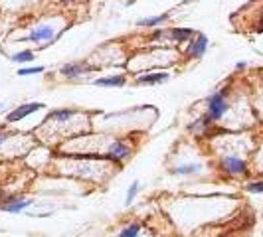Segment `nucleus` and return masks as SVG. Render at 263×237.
<instances>
[{
	"mask_svg": "<svg viewBox=\"0 0 263 237\" xmlns=\"http://www.w3.org/2000/svg\"><path fill=\"white\" fill-rule=\"evenodd\" d=\"M228 93H230V87H222V89H216L212 95H208V99H206V115L210 117L214 125L220 123L230 109Z\"/></svg>",
	"mask_w": 263,
	"mask_h": 237,
	"instance_id": "nucleus-1",
	"label": "nucleus"
},
{
	"mask_svg": "<svg viewBox=\"0 0 263 237\" xmlns=\"http://www.w3.org/2000/svg\"><path fill=\"white\" fill-rule=\"evenodd\" d=\"M218 170L230 176V178H241V176H248L250 172V164L248 160H243L241 156L236 154H226L218 160Z\"/></svg>",
	"mask_w": 263,
	"mask_h": 237,
	"instance_id": "nucleus-2",
	"label": "nucleus"
},
{
	"mask_svg": "<svg viewBox=\"0 0 263 237\" xmlns=\"http://www.w3.org/2000/svg\"><path fill=\"white\" fill-rule=\"evenodd\" d=\"M131 154H133V146H131V143L125 141V139H113V141L105 146V152H103V156H105L109 162H113V164H121V162L129 160Z\"/></svg>",
	"mask_w": 263,
	"mask_h": 237,
	"instance_id": "nucleus-3",
	"label": "nucleus"
},
{
	"mask_svg": "<svg viewBox=\"0 0 263 237\" xmlns=\"http://www.w3.org/2000/svg\"><path fill=\"white\" fill-rule=\"evenodd\" d=\"M34 204V198H24V196H6L0 200V211L6 213H22V211L30 208Z\"/></svg>",
	"mask_w": 263,
	"mask_h": 237,
	"instance_id": "nucleus-4",
	"label": "nucleus"
},
{
	"mask_svg": "<svg viewBox=\"0 0 263 237\" xmlns=\"http://www.w3.org/2000/svg\"><path fill=\"white\" fill-rule=\"evenodd\" d=\"M208 36L206 34H196L194 38L188 42V46H186L184 50V57L186 60H200L206 50H208Z\"/></svg>",
	"mask_w": 263,
	"mask_h": 237,
	"instance_id": "nucleus-5",
	"label": "nucleus"
},
{
	"mask_svg": "<svg viewBox=\"0 0 263 237\" xmlns=\"http://www.w3.org/2000/svg\"><path fill=\"white\" fill-rule=\"evenodd\" d=\"M53 36H55V30L53 26H38L34 28V30H30V34H28L26 38H22V42H34V44H38V46H48V44H52L53 42Z\"/></svg>",
	"mask_w": 263,
	"mask_h": 237,
	"instance_id": "nucleus-6",
	"label": "nucleus"
},
{
	"mask_svg": "<svg viewBox=\"0 0 263 237\" xmlns=\"http://www.w3.org/2000/svg\"><path fill=\"white\" fill-rule=\"evenodd\" d=\"M91 71V66L87 64V62H81V60H76V62H67L64 66L60 67V73H62V77L66 79H79L83 77V75H87Z\"/></svg>",
	"mask_w": 263,
	"mask_h": 237,
	"instance_id": "nucleus-7",
	"label": "nucleus"
},
{
	"mask_svg": "<svg viewBox=\"0 0 263 237\" xmlns=\"http://www.w3.org/2000/svg\"><path fill=\"white\" fill-rule=\"evenodd\" d=\"M44 103H22V105L14 107L12 111L6 115V121L8 123H18V121H22V118L30 117V115H34V113H38L44 109Z\"/></svg>",
	"mask_w": 263,
	"mask_h": 237,
	"instance_id": "nucleus-8",
	"label": "nucleus"
},
{
	"mask_svg": "<svg viewBox=\"0 0 263 237\" xmlns=\"http://www.w3.org/2000/svg\"><path fill=\"white\" fill-rule=\"evenodd\" d=\"M198 32H194L192 28H171V30H164V38L174 42V44H184L196 36Z\"/></svg>",
	"mask_w": 263,
	"mask_h": 237,
	"instance_id": "nucleus-9",
	"label": "nucleus"
},
{
	"mask_svg": "<svg viewBox=\"0 0 263 237\" xmlns=\"http://www.w3.org/2000/svg\"><path fill=\"white\" fill-rule=\"evenodd\" d=\"M212 125H214V123L210 121V117L204 113V115H200V117L194 118V121L186 127V131L192 132L194 136H202V134H208V132H210Z\"/></svg>",
	"mask_w": 263,
	"mask_h": 237,
	"instance_id": "nucleus-10",
	"label": "nucleus"
},
{
	"mask_svg": "<svg viewBox=\"0 0 263 237\" xmlns=\"http://www.w3.org/2000/svg\"><path fill=\"white\" fill-rule=\"evenodd\" d=\"M204 170V164L202 162H190V164H178V166H171L168 172L172 176H196L202 174Z\"/></svg>",
	"mask_w": 263,
	"mask_h": 237,
	"instance_id": "nucleus-11",
	"label": "nucleus"
},
{
	"mask_svg": "<svg viewBox=\"0 0 263 237\" xmlns=\"http://www.w3.org/2000/svg\"><path fill=\"white\" fill-rule=\"evenodd\" d=\"M76 115H78L76 109H53V111L48 113L44 125H46V123H67L69 118H73Z\"/></svg>",
	"mask_w": 263,
	"mask_h": 237,
	"instance_id": "nucleus-12",
	"label": "nucleus"
},
{
	"mask_svg": "<svg viewBox=\"0 0 263 237\" xmlns=\"http://www.w3.org/2000/svg\"><path fill=\"white\" fill-rule=\"evenodd\" d=\"M164 81H168V73L166 71H151V73H145V75L137 77L139 85H158V83H164Z\"/></svg>",
	"mask_w": 263,
	"mask_h": 237,
	"instance_id": "nucleus-13",
	"label": "nucleus"
},
{
	"mask_svg": "<svg viewBox=\"0 0 263 237\" xmlns=\"http://www.w3.org/2000/svg\"><path fill=\"white\" fill-rule=\"evenodd\" d=\"M93 83L99 85V87H123L127 83V77L125 75H109V77L95 79Z\"/></svg>",
	"mask_w": 263,
	"mask_h": 237,
	"instance_id": "nucleus-14",
	"label": "nucleus"
},
{
	"mask_svg": "<svg viewBox=\"0 0 263 237\" xmlns=\"http://www.w3.org/2000/svg\"><path fill=\"white\" fill-rule=\"evenodd\" d=\"M168 16H171V14L164 12V14H157V16H148V18H141V20L137 22V26L157 28V26H160V24H164V22L168 20Z\"/></svg>",
	"mask_w": 263,
	"mask_h": 237,
	"instance_id": "nucleus-15",
	"label": "nucleus"
},
{
	"mask_svg": "<svg viewBox=\"0 0 263 237\" xmlns=\"http://www.w3.org/2000/svg\"><path fill=\"white\" fill-rule=\"evenodd\" d=\"M141 231H143V225L139 224V222H133V224H127L125 227H121L117 237H139Z\"/></svg>",
	"mask_w": 263,
	"mask_h": 237,
	"instance_id": "nucleus-16",
	"label": "nucleus"
},
{
	"mask_svg": "<svg viewBox=\"0 0 263 237\" xmlns=\"http://www.w3.org/2000/svg\"><path fill=\"white\" fill-rule=\"evenodd\" d=\"M12 57V62H16V64H30L36 55H34V52L32 50H22V52L14 53V55H10Z\"/></svg>",
	"mask_w": 263,
	"mask_h": 237,
	"instance_id": "nucleus-17",
	"label": "nucleus"
},
{
	"mask_svg": "<svg viewBox=\"0 0 263 237\" xmlns=\"http://www.w3.org/2000/svg\"><path fill=\"white\" fill-rule=\"evenodd\" d=\"M139 188H141V182H139V180H135V182L129 186L127 198H125V206H131L133 202H135V198H137V194H139Z\"/></svg>",
	"mask_w": 263,
	"mask_h": 237,
	"instance_id": "nucleus-18",
	"label": "nucleus"
},
{
	"mask_svg": "<svg viewBox=\"0 0 263 237\" xmlns=\"http://www.w3.org/2000/svg\"><path fill=\"white\" fill-rule=\"evenodd\" d=\"M246 192H250V194H263V178L248 182L246 184Z\"/></svg>",
	"mask_w": 263,
	"mask_h": 237,
	"instance_id": "nucleus-19",
	"label": "nucleus"
},
{
	"mask_svg": "<svg viewBox=\"0 0 263 237\" xmlns=\"http://www.w3.org/2000/svg\"><path fill=\"white\" fill-rule=\"evenodd\" d=\"M44 71V67L42 66H30V67H22V69H18L16 73L20 75V77H26V75H40Z\"/></svg>",
	"mask_w": 263,
	"mask_h": 237,
	"instance_id": "nucleus-20",
	"label": "nucleus"
},
{
	"mask_svg": "<svg viewBox=\"0 0 263 237\" xmlns=\"http://www.w3.org/2000/svg\"><path fill=\"white\" fill-rule=\"evenodd\" d=\"M18 132H12V131H0V146L4 145L6 141H10V139H14Z\"/></svg>",
	"mask_w": 263,
	"mask_h": 237,
	"instance_id": "nucleus-21",
	"label": "nucleus"
},
{
	"mask_svg": "<svg viewBox=\"0 0 263 237\" xmlns=\"http://www.w3.org/2000/svg\"><path fill=\"white\" fill-rule=\"evenodd\" d=\"M257 32H263V10L259 14V20H257Z\"/></svg>",
	"mask_w": 263,
	"mask_h": 237,
	"instance_id": "nucleus-22",
	"label": "nucleus"
},
{
	"mask_svg": "<svg viewBox=\"0 0 263 237\" xmlns=\"http://www.w3.org/2000/svg\"><path fill=\"white\" fill-rule=\"evenodd\" d=\"M246 67V62H237L236 64V69H243Z\"/></svg>",
	"mask_w": 263,
	"mask_h": 237,
	"instance_id": "nucleus-23",
	"label": "nucleus"
}]
</instances>
